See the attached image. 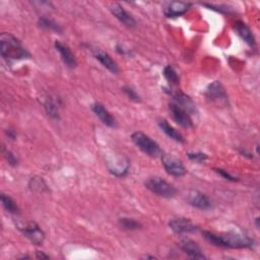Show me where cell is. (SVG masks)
Listing matches in <instances>:
<instances>
[{
  "mask_svg": "<svg viewBox=\"0 0 260 260\" xmlns=\"http://www.w3.org/2000/svg\"><path fill=\"white\" fill-rule=\"evenodd\" d=\"M202 236L210 244L221 248L243 249L251 248L254 245L253 239H251L249 236L245 234L237 232H230L218 235L209 231H203Z\"/></svg>",
  "mask_w": 260,
  "mask_h": 260,
  "instance_id": "obj_1",
  "label": "cell"
},
{
  "mask_svg": "<svg viewBox=\"0 0 260 260\" xmlns=\"http://www.w3.org/2000/svg\"><path fill=\"white\" fill-rule=\"evenodd\" d=\"M1 56L7 60H20L30 58L28 51L11 34L2 32L0 35Z\"/></svg>",
  "mask_w": 260,
  "mask_h": 260,
  "instance_id": "obj_2",
  "label": "cell"
},
{
  "mask_svg": "<svg viewBox=\"0 0 260 260\" xmlns=\"http://www.w3.org/2000/svg\"><path fill=\"white\" fill-rule=\"evenodd\" d=\"M131 139L134 144L145 154L151 157H159L162 155V150L160 149L157 142H155L152 138L146 135L143 132L136 131L131 135Z\"/></svg>",
  "mask_w": 260,
  "mask_h": 260,
  "instance_id": "obj_3",
  "label": "cell"
},
{
  "mask_svg": "<svg viewBox=\"0 0 260 260\" xmlns=\"http://www.w3.org/2000/svg\"><path fill=\"white\" fill-rule=\"evenodd\" d=\"M144 185L150 192L164 198L174 197L177 193V189L174 187V185L158 177L148 178L144 182Z\"/></svg>",
  "mask_w": 260,
  "mask_h": 260,
  "instance_id": "obj_4",
  "label": "cell"
},
{
  "mask_svg": "<svg viewBox=\"0 0 260 260\" xmlns=\"http://www.w3.org/2000/svg\"><path fill=\"white\" fill-rule=\"evenodd\" d=\"M205 95L208 101L217 106H225L228 104V94L225 89L217 80L213 81L207 86Z\"/></svg>",
  "mask_w": 260,
  "mask_h": 260,
  "instance_id": "obj_5",
  "label": "cell"
},
{
  "mask_svg": "<svg viewBox=\"0 0 260 260\" xmlns=\"http://www.w3.org/2000/svg\"><path fill=\"white\" fill-rule=\"evenodd\" d=\"M160 157H161L162 166L168 174L174 177H182L187 173L184 164L178 157L168 153H162Z\"/></svg>",
  "mask_w": 260,
  "mask_h": 260,
  "instance_id": "obj_6",
  "label": "cell"
},
{
  "mask_svg": "<svg viewBox=\"0 0 260 260\" xmlns=\"http://www.w3.org/2000/svg\"><path fill=\"white\" fill-rule=\"evenodd\" d=\"M22 234L35 245L41 246L45 240V233L43 230L34 221L26 223L23 226L18 228Z\"/></svg>",
  "mask_w": 260,
  "mask_h": 260,
  "instance_id": "obj_7",
  "label": "cell"
},
{
  "mask_svg": "<svg viewBox=\"0 0 260 260\" xmlns=\"http://www.w3.org/2000/svg\"><path fill=\"white\" fill-rule=\"evenodd\" d=\"M169 109H170L173 119L175 120V122L178 125H180L181 127L186 128V129L193 127V121H192L190 115L185 110H183L181 107H179L175 103H172L169 105Z\"/></svg>",
  "mask_w": 260,
  "mask_h": 260,
  "instance_id": "obj_8",
  "label": "cell"
},
{
  "mask_svg": "<svg viewBox=\"0 0 260 260\" xmlns=\"http://www.w3.org/2000/svg\"><path fill=\"white\" fill-rule=\"evenodd\" d=\"M192 6L189 2L183 1H172L169 2L164 8V14L168 18H174L185 14Z\"/></svg>",
  "mask_w": 260,
  "mask_h": 260,
  "instance_id": "obj_9",
  "label": "cell"
},
{
  "mask_svg": "<svg viewBox=\"0 0 260 260\" xmlns=\"http://www.w3.org/2000/svg\"><path fill=\"white\" fill-rule=\"evenodd\" d=\"M169 226L174 233L179 235L185 234V233H192L198 229L197 225L194 224L189 218H185V217L173 218L172 220H170Z\"/></svg>",
  "mask_w": 260,
  "mask_h": 260,
  "instance_id": "obj_10",
  "label": "cell"
},
{
  "mask_svg": "<svg viewBox=\"0 0 260 260\" xmlns=\"http://www.w3.org/2000/svg\"><path fill=\"white\" fill-rule=\"evenodd\" d=\"M110 10L111 12L114 14V16L121 22L123 23L125 26L133 28L136 26V21L135 19L132 17L131 14H129L123 6H121L118 3H113L110 6Z\"/></svg>",
  "mask_w": 260,
  "mask_h": 260,
  "instance_id": "obj_11",
  "label": "cell"
},
{
  "mask_svg": "<svg viewBox=\"0 0 260 260\" xmlns=\"http://www.w3.org/2000/svg\"><path fill=\"white\" fill-rule=\"evenodd\" d=\"M187 200L190 205H192L195 208L201 209V210H206L211 207V202H210L209 198L205 194H203L197 190H191L188 193Z\"/></svg>",
  "mask_w": 260,
  "mask_h": 260,
  "instance_id": "obj_12",
  "label": "cell"
},
{
  "mask_svg": "<svg viewBox=\"0 0 260 260\" xmlns=\"http://www.w3.org/2000/svg\"><path fill=\"white\" fill-rule=\"evenodd\" d=\"M180 248L190 258H193V259H205V256L202 253V250L199 247V245L196 242H194L193 240H191V239H183L180 242Z\"/></svg>",
  "mask_w": 260,
  "mask_h": 260,
  "instance_id": "obj_13",
  "label": "cell"
},
{
  "mask_svg": "<svg viewBox=\"0 0 260 260\" xmlns=\"http://www.w3.org/2000/svg\"><path fill=\"white\" fill-rule=\"evenodd\" d=\"M172 96L175 104L185 110L189 115L196 113V105L189 95L181 91H175L172 93Z\"/></svg>",
  "mask_w": 260,
  "mask_h": 260,
  "instance_id": "obj_14",
  "label": "cell"
},
{
  "mask_svg": "<svg viewBox=\"0 0 260 260\" xmlns=\"http://www.w3.org/2000/svg\"><path fill=\"white\" fill-rule=\"evenodd\" d=\"M55 48L59 52L63 63L67 67H69V68H75L76 67V65H77L76 58H75L74 54L71 52V50L69 49L68 46L62 44L59 41H56L55 42Z\"/></svg>",
  "mask_w": 260,
  "mask_h": 260,
  "instance_id": "obj_15",
  "label": "cell"
},
{
  "mask_svg": "<svg viewBox=\"0 0 260 260\" xmlns=\"http://www.w3.org/2000/svg\"><path fill=\"white\" fill-rule=\"evenodd\" d=\"M92 55L96 60H99L101 62V64L105 68H107L112 73H117L119 71V67H118L117 63L111 58V56L108 53L104 52L103 50H101L99 48H95L92 50Z\"/></svg>",
  "mask_w": 260,
  "mask_h": 260,
  "instance_id": "obj_16",
  "label": "cell"
},
{
  "mask_svg": "<svg viewBox=\"0 0 260 260\" xmlns=\"http://www.w3.org/2000/svg\"><path fill=\"white\" fill-rule=\"evenodd\" d=\"M92 112L95 114L96 117L107 126L109 127H115L116 126V120L115 118L111 115V113L104 107L103 104L101 103H94L91 106Z\"/></svg>",
  "mask_w": 260,
  "mask_h": 260,
  "instance_id": "obj_17",
  "label": "cell"
},
{
  "mask_svg": "<svg viewBox=\"0 0 260 260\" xmlns=\"http://www.w3.org/2000/svg\"><path fill=\"white\" fill-rule=\"evenodd\" d=\"M234 29L238 34V36L250 47H254L256 42L255 38L251 31V29L248 27V25L243 21H236L234 24Z\"/></svg>",
  "mask_w": 260,
  "mask_h": 260,
  "instance_id": "obj_18",
  "label": "cell"
},
{
  "mask_svg": "<svg viewBox=\"0 0 260 260\" xmlns=\"http://www.w3.org/2000/svg\"><path fill=\"white\" fill-rule=\"evenodd\" d=\"M158 127L160 128V130L167 135L169 136L171 139L175 140L176 142L179 143H184L185 139L183 137V135L177 131L173 126H171L167 120H159L158 121Z\"/></svg>",
  "mask_w": 260,
  "mask_h": 260,
  "instance_id": "obj_19",
  "label": "cell"
},
{
  "mask_svg": "<svg viewBox=\"0 0 260 260\" xmlns=\"http://www.w3.org/2000/svg\"><path fill=\"white\" fill-rule=\"evenodd\" d=\"M1 202H2L3 207L9 213H12V214H18L19 213V208H18L17 204L9 196H7L5 194H1Z\"/></svg>",
  "mask_w": 260,
  "mask_h": 260,
  "instance_id": "obj_20",
  "label": "cell"
},
{
  "mask_svg": "<svg viewBox=\"0 0 260 260\" xmlns=\"http://www.w3.org/2000/svg\"><path fill=\"white\" fill-rule=\"evenodd\" d=\"M45 110L52 119L58 120L59 119V110H58V105L55 103V101L51 98H48L44 104Z\"/></svg>",
  "mask_w": 260,
  "mask_h": 260,
  "instance_id": "obj_21",
  "label": "cell"
},
{
  "mask_svg": "<svg viewBox=\"0 0 260 260\" xmlns=\"http://www.w3.org/2000/svg\"><path fill=\"white\" fill-rule=\"evenodd\" d=\"M119 224L123 230L127 231H135L141 228V223L137 220L129 217H121L119 218Z\"/></svg>",
  "mask_w": 260,
  "mask_h": 260,
  "instance_id": "obj_22",
  "label": "cell"
},
{
  "mask_svg": "<svg viewBox=\"0 0 260 260\" xmlns=\"http://www.w3.org/2000/svg\"><path fill=\"white\" fill-rule=\"evenodd\" d=\"M39 25L43 28H47L50 30H53L55 32L60 34L62 31V27L55 21H53L52 19L46 18V17H41L39 19Z\"/></svg>",
  "mask_w": 260,
  "mask_h": 260,
  "instance_id": "obj_23",
  "label": "cell"
},
{
  "mask_svg": "<svg viewBox=\"0 0 260 260\" xmlns=\"http://www.w3.org/2000/svg\"><path fill=\"white\" fill-rule=\"evenodd\" d=\"M164 76L166 77V79L169 81L170 84H173V85L179 84V80H180L179 75L171 65H167L164 68Z\"/></svg>",
  "mask_w": 260,
  "mask_h": 260,
  "instance_id": "obj_24",
  "label": "cell"
},
{
  "mask_svg": "<svg viewBox=\"0 0 260 260\" xmlns=\"http://www.w3.org/2000/svg\"><path fill=\"white\" fill-rule=\"evenodd\" d=\"M187 156L189 157L190 160L195 161V162H203L204 160L207 159V154L204 152H200V151H189L186 153Z\"/></svg>",
  "mask_w": 260,
  "mask_h": 260,
  "instance_id": "obj_25",
  "label": "cell"
},
{
  "mask_svg": "<svg viewBox=\"0 0 260 260\" xmlns=\"http://www.w3.org/2000/svg\"><path fill=\"white\" fill-rule=\"evenodd\" d=\"M123 91L127 94V96L130 99V100H132L133 102H136V103H138V102H140V96L136 93V91L133 89V88H131L130 86H124L123 87Z\"/></svg>",
  "mask_w": 260,
  "mask_h": 260,
  "instance_id": "obj_26",
  "label": "cell"
},
{
  "mask_svg": "<svg viewBox=\"0 0 260 260\" xmlns=\"http://www.w3.org/2000/svg\"><path fill=\"white\" fill-rule=\"evenodd\" d=\"M4 156L7 159V161L11 165V166H16L18 164V158L16 157V155L11 152L10 150H4Z\"/></svg>",
  "mask_w": 260,
  "mask_h": 260,
  "instance_id": "obj_27",
  "label": "cell"
},
{
  "mask_svg": "<svg viewBox=\"0 0 260 260\" xmlns=\"http://www.w3.org/2000/svg\"><path fill=\"white\" fill-rule=\"evenodd\" d=\"M204 6L208 7L209 9H212V10H215V11H218V12H221V13H230L231 12V8L226 7V6H218V5H213V4H207V3H203Z\"/></svg>",
  "mask_w": 260,
  "mask_h": 260,
  "instance_id": "obj_28",
  "label": "cell"
},
{
  "mask_svg": "<svg viewBox=\"0 0 260 260\" xmlns=\"http://www.w3.org/2000/svg\"><path fill=\"white\" fill-rule=\"evenodd\" d=\"M215 171H216L219 175H221L224 179H226V180H230V181H233V182H235V181L238 180L236 177L232 176L231 174H229L226 171H224V170H222V169H215Z\"/></svg>",
  "mask_w": 260,
  "mask_h": 260,
  "instance_id": "obj_29",
  "label": "cell"
},
{
  "mask_svg": "<svg viewBox=\"0 0 260 260\" xmlns=\"http://www.w3.org/2000/svg\"><path fill=\"white\" fill-rule=\"evenodd\" d=\"M116 51H117L119 54H122V55H125V56L130 55V50L125 49L122 45H117V46H116Z\"/></svg>",
  "mask_w": 260,
  "mask_h": 260,
  "instance_id": "obj_30",
  "label": "cell"
},
{
  "mask_svg": "<svg viewBox=\"0 0 260 260\" xmlns=\"http://www.w3.org/2000/svg\"><path fill=\"white\" fill-rule=\"evenodd\" d=\"M37 258H41V259H47V258H49V256L48 255H46V254H44V252H40V251H38L37 252Z\"/></svg>",
  "mask_w": 260,
  "mask_h": 260,
  "instance_id": "obj_31",
  "label": "cell"
},
{
  "mask_svg": "<svg viewBox=\"0 0 260 260\" xmlns=\"http://www.w3.org/2000/svg\"><path fill=\"white\" fill-rule=\"evenodd\" d=\"M8 135H9V137L10 138H12V139H14L15 138V132L13 131V130H8Z\"/></svg>",
  "mask_w": 260,
  "mask_h": 260,
  "instance_id": "obj_32",
  "label": "cell"
},
{
  "mask_svg": "<svg viewBox=\"0 0 260 260\" xmlns=\"http://www.w3.org/2000/svg\"><path fill=\"white\" fill-rule=\"evenodd\" d=\"M256 226L259 229V217H256Z\"/></svg>",
  "mask_w": 260,
  "mask_h": 260,
  "instance_id": "obj_33",
  "label": "cell"
}]
</instances>
